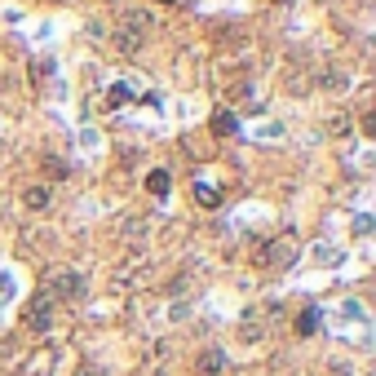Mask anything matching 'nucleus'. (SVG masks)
<instances>
[{
  "instance_id": "f257e3e1",
  "label": "nucleus",
  "mask_w": 376,
  "mask_h": 376,
  "mask_svg": "<svg viewBox=\"0 0 376 376\" xmlns=\"http://www.w3.org/2000/svg\"><path fill=\"white\" fill-rule=\"evenodd\" d=\"M22 323H27L31 332H49V327H54V301L49 297H35L27 306V314H22Z\"/></svg>"
},
{
  "instance_id": "f03ea898",
  "label": "nucleus",
  "mask_w": 376,
  "mask_h": 376,
  "mask_svg": "<svg viewBox=\"0 0 376 376\" xmlns=\"http://www.w3.org/2000/svg\"><path fill=\"white\" fill-rule=\"evenodd\" d=\"M142 31H147V14H129L124 27H120V49L133 54V49L142 44Z\"/></svg>"
},
{
  "instance_id": "7ed1b4c3",
  "label": "nucleus",
  "mask_w": 376,
  "mask_h": 376,
  "mask_svg": "<svg viewBox=\"0 0 376 376\" xmlns=\"http://www.w3.org/2000/svg\"><path fill=\"white\" fill-rule=\"evenodd\" d=\"M226 372V354L222 350H204V354L195 359V376H222Z\"/></svg>"
},
{
  "instance_id": "20e7f679",
  "label": "nucleus",
  "mask_w": 376,
  "mask_h": 376,
  "mask_svg": "<svg viewBox=\"0 0 376 376\" xmlns=\"http://www.w3.org/2000/svg\"><path fill=\"white\" fill-rule=\"evenodd\" d=\"M54 293H58V297H67V301H76V297H84V279L67 270V275H58V279H54Z\"/></svg>"
},
{
  "instance_id": "39448f33",
  "label": "nucleus",
  "mask_w": 376,
  "mask_h": 376,
  "mask_svg": "<svg viewBox=\"0 0 376 376\" xmlns=\"http://www.w3.org/2000/svg\"><path fill=\"white\" fill-rule=\"evenodd\" d=\"M147 190H151V195H168V190H173V173H168V168H151V173H147Z\"/></svg>"
},
{
  "instance_id": "423d86ee",
  "label": "nucleus",
  "mask_w": 376,
  "mask_h": 376,
  "mask_svg": "<svg viewBox=\"0 0 376 376\" xmlns=\"http://www.w3.org/2000/svg\"><path fill=\"white\" fill-rule=\"evenodd\" d=\"M319 319H323L319 306H306V310L297 314V332H301V336H314V332H319Z\"/></svg>"
},
{
  "instance_id": "0eeeda50",
  "label": "nucleus",
  "mask_w": 376,
  "mask_h": 376,
  "mask_svg": "<svg viewBox=\"0 0 376 376\" xmlns=\"http://www.w3.org/2000/svg\"><path fill=\"white\" fill-rule=\"evenodd\" d=\"M133 98H138V93H133L129 84H111V89H106V106H111V111H120V106H129Z\"/></svg>"
},
{
  "instance_id": "6e6552de",
  "label": "nucleus",
  "mask_w": 376,
  "mask_h": 376,
  "mask_svg": "<svg viewBox=\"0 0 376 376\" xmlns=\"http://www.w3.org/2000/svg\"><path fill=\"white\" fill-rule=\"evenodd\" d=\"M22 204H27V209H49V190H44V186H27V190H22Z\"/></svg>"
},
{
  "instance_id": "1a4fd4ad",
  "label": "nucleus",
  "mask_w": 376,
  "mask_h": 376,
  "mask_svg": "<svg viewBox=\"0 0 376 376\" xmlns=\"http://www.w3.org/2000/svg\"><path fill=\"white\" fill-rule=\"evenodd\" d=\"M235 129H239V124H235V115H230V111H217V115H213V133H217V138H230Z\"/></svg>"
},
{
  "instance_id": "9d476101",
  "label": "nucleus",
  "mask_w": 376,
  "mask_h": 376,
  "mask_svg": "<svg viewBox=\"0 0 376 376\" xmlns=\"http://www.w3.org/2000/svg\"><path fill=\"white\" fill-rule=\"evenodd\" d=\"M195 199L204 204V209H217V204H222V195H217L209 181H195Z\"/></svg>"
},
{
  "instance_id": "9b49d317",
  "label": "nucleus",
  "mask_w": 376,
  "mask_h": 376,
  "mask_svg": "<svg viewBox=\"0 0 376 376\" xmlns=\"http://www.w3.org/2000/svg\"><path fill=\"white\" fill-rule=\"evenodd\" d=\"M323 84H327V89H345V76H332V71H327Z\"/></svg>"
},
{
  "instance_id": "f8f14e48",
  "label": "nucleus",
  "mask_w": 376,
  "mask_h": 376,
  "mask_svg": "<svg viewBox=\"0 0 376 376\" xmlns=\"http://www.w3.org/2000/svg\"><path fill=\"white\" fill-rule=\"evenodd\" d=\"M327 129H332V133H341V138H345V133H350V120L341 115V120H332V124H327Z\"/></svg>"
},
{
  "instance_id": "ddd939ff",
  "label": "nucleus",
  "mask_w": 376,
  "mask_h": 376,
  "mask_svg": "<svg viewBox=\"0 0 376 376\" xmlns=\"http://www.w3.org/2000/svg\"><path fill=\"white\" fill-rule=\"evenodd\" d=\"M76 376H102V372H98V368H89V363H84V368H80Z\"/></svg>"
},
{
  "instance_id": "4468645a",
  "label": "nucleus",
  "mask_w": 376,
  "mask_h": 376,
  "mask_svg": "<svg viewBox=\"0 0 376 376\" xmlns=\"http://www.w3.org/2000/svg\"><path fill=\"white\" fill-rule=\"evenodd\" d=\"M155 5H177V0H155Z\"/></svg>"
}]
</instances>
